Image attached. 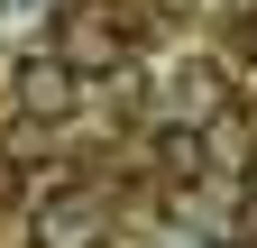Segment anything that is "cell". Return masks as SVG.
I'll return each mask as SVG.
<instances>
[{"instance_id": "cell-1", "label": "cell", "mask_w": 257, "mask_h": 248, "mask_svg": "<svg viewBox=\"0 0 257 248\" xmlns=\"http://www.w3.org/2000/svg\"><path fill=\"white\" fill-rule=\"evenodd\" d=\"M19 101L37 110V119H64V110H74V74H64V65H28V83H19Z\"/></svg>"}, {"instance_id": "cell-2", "label": "cell", "mask_w": 257, "mask_h": 248, "mask_svg": "<svg viewBox=\"0 0 257 248\" xmlns=\"http://www.w3.org/2000/svg\"><path fill=\"white\" fill-rule=\"evenodd\" d=\"M46 248H92V211H55V221H46Z\"/></svg>"}]
</instances>
